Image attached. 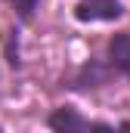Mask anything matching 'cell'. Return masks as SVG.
I'll return each instance as SVG.
<instances>
[{"instance_id": "obj_4", "label": "cell", "mask_w": 130, "mask_h": 133, "mask_svg": "<svg viewBox=\"0 0 130 133\" xmlns=\"http://www.w3.org/2000/svg\"><path fill=\"white\" fill-rule=\"evenodd\" d=\"M16 12H19V19L22 22H31V16H34V9H37V3L40 0H6Z\"/></svg>"}, {"instance_id": "obj_1", "label": "cell", "mask_w": 130, "mask_h": 133, "mask_svg": "<svg viewBox=\"0 0 130 133\" xmlns=\"http://www.w3.org/2000/svg\"><path fill=\"white\" fill-rule=\"evenodd\" d=\"M47 124L53 127V133H130V121L118 124V127L102 124V121H87V118H84L77 108H71V105L56 108V111L47 118Z\"/></svg>"}, {"instance_id": "obj_3", "label": "cell", "mask_w": 130, "mask_h": 133, "mask_svg": "<svg viewBox=\"0 0 130 133\" xmlns=\"http://www.w3.org/2000/svg\"><path fill=\"white\" fill-rule=\"evenodd\" d=\"M108 65L130 81V31H121L108 40Z\"/></svg>"}, {"instance_id": "obj_2", "label": "cell", "mask_w": 130, "mask_h": 133, "mask_svg": "<svg viewBox=\"0 0 130 133\" xmlns=\"http://www.w3.org/2000/svg\"><path fill=\"white\" fill-rule=\"evenodd\" d=\"M124 16L121 0H77L74 3V19L77 22H115Z\"/></svg>"}]
</instances>
